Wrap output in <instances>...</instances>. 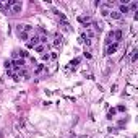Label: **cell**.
<instances>
[{"label": "cell", "instance_id": "obj_1", "mask_svg": "<svg viewBox=\"0 0 138 138\" xmlns=\"http://www.w3.org/2000/svg\"><path fill=\"white\" fill-rule=\"evenodd\" d=\"M23 65H24L23 59H18V60H13V62H12V68H15V70H21Z\"/></svg>", "mask_w": 138, "mask_h": 138}, {"label": "cell", "instance_id": "obj_5", "mask_svg": "<svg viewBox=\"0 0 138 138\" xmlns=\"http://www.w3.org/2000/svg\"><path fill=\"white\" fill-rule=\"evenodd\" d=\"M109 16H110V18H114V20H120V18H122V15H120L117 10H110V12H109Z\"/></svg>", "mask_w": 138, "mask_h": 138}, {"label": "cell", "instance_id": "obj_9", "mask_svg": "<svg viewBox=\"0 0 138 138\" xmlns=\"http://www.w3.org/2000/svg\"><path fill=\"white\" fill-rule=\"evenodd\" d=\"M18 34H20V37H21V39H23V41H26V39H28V33L21 31V33H18Z\"/></svg>", "mask_w": 138, "mask_h": 138}, {"label": "cell", "instance_id": "obj_3", "mask_svg": "<svg viewBox=\"0 0 138 138\" xmlns=\"http://www.w3.org/2000/svg\"><path fill=\"white\" fill-rule=\"evenodd\" d=\"M36 46H39V37H37V36H33L31 41L28 42V47H36Z\"/></svg>", "mask_w": 138, "mask_h": 138}, {"label": "cell", "instance_id": "obj_14", "mask_svg": "<svg viewBox=\"0 0 138 138\" xmlns=\"http://www.w3.org/2000/svg\"><path fill=\"white\" fill-rule=\"evenodd\" d=\"M42 59H44V60H49V59H51V55H49V54H44Z\"/></svg>", "mask_w": 138, "mask_h": 138}, {"label": "cell", "instance_id": "obj_8", "mask_svg": "<svg viewBox=\"0 0 138 138\" xmlns=\"http://www.w3.org/2000/svg\"><path fill=\"white\" fill-rule=\"evenodd\" d=\"M46 51V46L44 44H39V46H36V52H44Z\"/></svg>", "mask_w": 138, "mask_h": 138}, {"label": "cell", "instance_id": "obj_7", "mask_svg": "<svg viewBox=\"0 0 138 138\" xmlns=\"http://www.w3.org/2000/svg\"><path fill=\"white\" fill-rule=\"evenodd\" d=\"M112 39H114V31H109V34H107V39H106V42H107V44H110V42H112Z\"/></svg>", "mask_w": 138, "mask_h": 138}, {"label": "cell", "instance_id": "obj_15", "mask_svg": "<svg viewBox=\"0 0 138 138\" xmlns=\"http://www.w3.org/2000/svg\"><path fill=\"white\" fill-rule=\"evenodd\" d=\"M114 114H115V110H114V109H110V110H109V117H112Z\"/></svg>", "mask_w": 138, "mask_h": 138}, {"label": "cell", "instance_id": "obj_6", "mask_svg": "<svg viewBox=\"0 0 138 138\" xmlns=\"http://www.w3.org/2000/svg\"><path fill=\"white\" fill-rule=\"evenodd\" d=\"M117 12L120 13V15H122V13H128V12H130V8L127 7V5H120V8H119Z\"/></svg>", "mask_w": 138, "mask_h": 138}, {"label": "cell", "instance_id": "obj_2", "mask_svg": "<svg viewBox=\"0 0 138 138\" xmlns=\"http://www.w3.org/2000/svg\"><path fill=\"white\" fill-rule=\"evenodd\" d=\"M117 49H119V42H114V44H109V46H107V54H115V52H117Z\"/></svg>", "mask_w": 138, "mask_h": 138}, {"label": "cell", "instance_id": "obj_11", "mask_svg": "<svg viewBox=\"0 0 138 138\" xmlns=\"http://www.w3.org/2000/svg\"><path fill=\"white\" fill-rule=\"evenodd\" d=\"M20 57H21V59H24V57H28V52H26V51H21V52H20Z\"/></svg>", "mask_w": 138, "mask_h": 138}, {"label": "cell", "instance_id": "obj_4", "mask_svg": "<svg viewBox=\"0 0 138 138\" xmlns=\"http://www.w3.org/2000/svg\"><path fill=\"white\" fill-rule=\"evenodd\" d=\"M10 10H12V13H20L21 10H23V5H21L20 2H16V3L13 5L12 8H10Z\"/></svg>", "mask_w": 138, "mask_h": 138}, {"label": "cell", "instance_id": "obj_13", "mask_svg": "<svg viewBox=\"0 0 138 138\" xmlns=\"http://www.w3.org/2000/svg\"><path fill=\"white\" fill-rule=\"evenodd\" d=\"M137 60V51H133V55H132V62H135Z\"/></svg>", "mask_w": 138, "mask_h": 138}, {"label": "cell", "instance_id": "obj_12", "mask_svg": "<svg viewBox=\"0 0 138 138\" xmlns=\"http://www.w3.org/2000/svg\"><path fill=\"white\" fill-rule=\"evenodd\" d=\"M42 65H37V68H36V73H41V71H42Z\"/></svg>", "mask_w": 138, "mask_h": 138}, {"label": "cell", "instance_id": "obj_10", "mask_svg": "<svg viewBox=\"0 0 138 138\" xmlns=\"http://www.w3.org/2000/svg\"><path fill=\"white\" fill-rule=\"evenodd\" d=\"M60 42H62V37H59V36H57V37H55V41H54V46H59Z\"/></svg>", "mask_w": 138, "mask_h": 138}, {"label": "cell", "instance_id": "obj_16", "mask_svg": "<svg viewBox=\"0 0 138 138\" xmlns=\"http://www.w3.org/2000/svg\"><path fill=\"white\" fill-rule=\"evenodd\" d=\"M137 7H138V3H137V2H133V3H132V10H135Z\"/></svg>", "mask_w": 138, "mask_h": 138}]
</instances>
